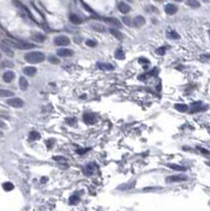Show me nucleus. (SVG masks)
Wrapping results in <instances>:
<instances>
[{
  "instance_id": "1",
  "label": "nucleus",
  "mask_w": 210,
  "mask_h": 211,
  "mask_svg": "<svg viewBox=\"0 0 210 211\" xmlns=\"http://www.w3.org/2000/svg\"><path fill=\"white\" fill-rule=\"evenodd\" d=\"M24 59L30 62V63H33V64H36V63H40L42 62L44 59H45V56L42 52H39V51H35V52H28L24 55Z\"/></svg>"
},
{
  "instance_id": "2",
  "label": "nucleus",
  "mask_w": 210,
  "mask_h": 211,
  "mask_svg": "<svg viewBox=\"0 0 210 211\" xmlns=\"http://www.w3.org/2000/svg\"><path fill=\"white\" fill-rule=\"evenodd\" d=\"M2 42H4L6 45H11V46L19 49V50H30V49L35 47L34 44H30L26 42H18V41H13V40H3Z\"/></svg>"
},
{
  "instance_id": "3",
  "label": "nucleus",
  "mask_w": 210,
  "mask_h": 211,
  "mask_svg": "<svg viewBox=\"0 0 210 211\" xmlns=\"http://www.w3.org/2000/svg\"><path fill=\"white\" fill-rule=\"evenodd\" d=\"M187 176L183 175V174H177V175H170L166 177V183H180V181H186L187 180Z\"/></svg>"
},
{
  "instance_id": "4",
  "label": "nucleus",
  "mask_w": 210,
  "mask_h": 211,
  "mask_svg": "<svg viewBox=\"0 0 210 211\" xmlns=\"http://www.w3.org/2000/svg\"><path fill=\"white\" fill-rule=\"evenodd\" d=\"M70 42H71V41H70V38L66 37V36H64V35H59V36H57V37L54 38V43H55L56 45H61V46H63V45H69Z\"/></svg>"
},
{
  "instance_id": "5",
  "label": "nucleus",
  "mask_w": 210,
  "mask_h": 211,
  "mask_svg": "<svg viewBox=\"0 0 210 211\" xmlns=\"http://www.w3.org/2000/svg\"><path fill=\"white\" fill-rule=\"evenodd\" d=\"M7 104L13 107V108H21L23 107L24 104V101L21 99V98H18V97H15V98H11V99H7Z\"/></svg>"
},
{
  "instance_id": "6",
  "label": "nucleus",
  "mask_w": 210,
  "mask_h": 211,
  "mask_svg": "<svg viewBox=\"0 0 210 211\" xmlns=\"http://www.w3.org/2000/svg\"><path fill=\"white\" fill-rule=\"evenodd\" d=\"M103 21L106 23H108L109 25H112V26H116V27H120L121 26L120 21H118L116 18H113V17H104Z\"/></svg>"
},
{
  "instance_id": "7",
  "label": "nucleus",
  "mask_w": 210,
  "mask_h": 211,
  "mask_svg": "<svg viewBox=\"0 0 210 211\" xmlns=\"http://www.w3.org/2000/svg\"><path fill=\"white\" fill-rule=\"evenodd\" d=\"M73 54H74V52L71 49H59L57 51V55L60 57H70Z\"/></svg>"
},
{
  "instance_id": "8",
  "label": "nucleus",
  "mask_w": 210,
  "mask_h": 211,
  "mask_svg": "<svg viewBox=\"0 0 210 211\" xmlns=\"http://www.w3.org/2000/svg\"><path fill=\"white\" fill-rule=\"evenodd\" d=\"M117 7H118L119 12H120V13H122V14H128V13L130 12V9H131L130 5H129V4H127V3H126V2H123V1L119 2Z\"/></svg>"
},
{
  "instance_id": "9",
  "label": "nucleus",
  "mask_w": 210,
  "mask_h": 211,
  "mask_svg": "<svg viewBox=\"0 0 210 211\" xmlns=\"http://www.w3.org/2000/svg\"><path fill=\"white\" fill-rule=\"evenodd\" d=\"M165 12H166V14H168V15H174V14L177 12V7H176L174 4L168 3V4L165 5Z\"/></svg>"
},
{
  "instance_id": "10",
  "label": "nucleus",
  "mask_w": 210,
  "mask_h": 211,
  "mask_svg": "<svg viewBox=\"0 0 210 211\" xmlns=\"http://www.w3.org/2000/svg\"><path fill=\"white\" fill-rule=\"evenodd\" d=\"M31 39L36 42H43L45 40V35H43L42 33H33Z\"/></svg>"
},
{
  "instance_id": "11",
  "label": "nucleus",
  "mask_w": 210,
  "mask_h": 211,
  "mask_svg": "<svg viewBox=\"0 0 210 211\" xmlns=\"http://www.w3.org/2000/svg\"><path fill=\"white\" fill-rule=\"evenodd\" d=\"M96 169V166L94 162H91L89 165H87L84 168H83V173L85 175H92L94 173V170Z\"/></svg>"
},
{
  "instance_id": "12",
  "label": "nucleus",
  "mask_w": 210,
  "mask_h": 211,
  "mask_svg": "<svg viewBox=\"0 0 210 211\" xmlns=\"http://www.w3.org/2000/svg\"><path fill=\"white\" fill-rule=\"evenodd\" d=\"M83 120H84L85 123L92 124V123H94V122L96 121V118H95V116H94L92 113H85V114L83 115Z\"/></svg>"
},
{
  "instance_id": "13",
  "label": "nucleus",
  "mask_w": 210,
  "mask_h": 211,
  "mask_svg": "<svg viewBox=\"0 0 210 211\" xmlns=\"http://www.w3.org/2000/svg\"><path fill=\"white\" fill-rule=\"evenodd\" d=\"M2 78H3V80H4L5 82H11V81H13V79L15 78V73L12 72V71H7V72H5V73L2 75Z\"/></svg>"
},
{
  "instance_id": "14",
  "label": "nucleus",
  "mask_w": 210,
  "mask_h": 211,
  "mask_svg": "<svg viewBox=\"0 0 210 211\" xmlns=\"http://www.w3.org/2000/svg\"><path fill=\"white\" fill-rule=\"evenodd\" d=\"M203 110V101H195L191 103V112H198Z\"/></svg>"
},
{
  "instance_id": "15",
  "label": "nucleus",
  "mask_w": 210,
  "mask_h": 211,
  "mask_svg": "<svg viewBox=\"0 0 210 211\" xmlns=\"http://www.w3.org/2000/svg\"><path fill=\"white\" fill-rule=\"evenodd\" d=\"M96 66L100 70H104V71H111L114 69V66L110 63H103V62H97L96 63Z\"/></svg>"
},
{
  "instance_id": "16",
  "label": "nucleus",
  "mask_w": 210,
  "mask_h": 211,
  "mask_svg": "<svg viewBox=\"0 0 210 211\" xmlns=\"http://www.w3.org/2000/svg\"><path fill=\"white\" fill-rule=\"evenodd\" d=\"M22 71L27 76H34L36 74V72H37V69L34 68V66H25V68H23Z\"/></svg>"
},
{
  "instance_id": "17",
  "label": "nucleus",
  "mask_w": 210,
  "mask_h": 211,
  "mask_svg": "<svg viewBox=\"0 0 210 211\" xmlns=\"http://www.w3.org/2000/svg\"><path fill=\"white\" fill-rule=\"evenodd\" d=\"M133 23H134L135 26H141L142 24L146 23V20H145V18H144L142 16L138 15V16H136V17L133 19Z\"/></svg>"
},
{
  "instance_id": "18",
  "label": "nucleus",
  "mask_w": 210,
  "mask_h": 211,
  "mask_svg": "<svg viewBox=\"0 0 210 211\" xmlns=\"http://www.w3.org/2000/svg\"><path fill=\"white\" fill-rule=\"evenodd\" d=\"M19 87H20V89H21L22 91H24V90L27 89L28 82H27V80H26L25 77H20V78H19Z\"/></svg>"
},
{
  "instance_id": "19",
  "label": "nucleus",
  "mask_w": 210,
  "mask_h": 211,
  "mask_svg": "<svg viewBox=\"0 0 210 211\" xmlns=\"http://www.w3.org/2000/svg\"><path fill=\"white\" fill-rule=\"evenodd\" d=\"M69 18H70V21L72 22V23H74V24H79V23H81V18L79 17V16H77V15H75V14H71L70 16H69Z\"/></svg>"
},
{
  "instance_id": "20",
  "label": "nucleus",
  "mask_w": 210,
  "mask_h": 211,
  "mask_svg": "<svg viewBox=\"0 0 210 211\" xmlns=\"http://www.w3.org/2000/svg\"><path fill=\"white\" fill-rule=\"evenodd\" d=\"M114 56H115L116 59H119V60H122V59H125V57H126L125 52H123L121 49H117V50L115 51V53H114Z\"/></svg>"
},
{
  "instance_id": "21",
  "label": "nucleus",
  "mask_w": 210,
  "mask_h": 211,
  "mask_svg": "<svg viewBox=\"0 0 210 211\" xmlns=\"http://www.w3.org/2000/svg\"><path fill=\"white\" fill-rule=\"evenodd\" d=\"M174 108L178 111V112H187L188 111V106L185 104V103H176L174 104Z\"/></svg>"
},
{
  "instance_id": "22",
  "label": "nucleus",
  "mask_w": 210,
  "mask_h": 211,
  "mask_svg": "<svg viewBox=\"0 0 210 211\" xmlns=\"http://www.w3.org/2000/svg\"><path fill=\"white\" fill-rule=\"evenodd\" d=\"M169 168H171V169H173V170H176V171H180V172H184V171H186L187 169L185 168V167H183V166H179V165H175V164H168L167 165Z\"/></svg>"
},
{
  "instance_id": "23",
  "label": "nucleus",
  "mask_w": 210,
  "mask_h": 211,
  "mask_svg": "<svg viewBox=\"0 0 210 211\" xmlns=\"http://www.w3.org/2000/svg\"><path fill=\"white\" fill-rule=\"evenodd\" d=\"M187 4L192 8H197L201 6V3L197 0H187Z\"/></svg>"
},
{
  "instance_id": "24",
  "label": "nucleus",
  "mask_w": 210,
  "mask_h": 211,
  "mask_svg": "<svg viewBox=\"0 0 210 211\" xmlns=\"http://www.w3.org/2000/svg\"><path fill=\"white\" fill-rule=\"evenodd\" d=\"M91 27H92L93 30L97 31V32H106V28H104L101 24H99V23H92V24H91Z\"/></svg>"
},
{
  "instance_id": "25",
  "label": "nucleus",
  "mask_w": 210,
  "mask_h": 211,
  "mask_svg": "<svg viewBox=\"0 0 210 211\" xmlns=\"http://www.w3.org/2000/svg\"><path fill=\"white\" fill-rule=\"evenodd\" d=\"M122 22L128 25V26H134V23H133V19L131 17H128V16H125L122 18Z\"/></svg>"
},
{
  "instance_id": "26",
  "label": "nucleus",
  "mask_w": 210,
  "mask_h": 211,
  "mask_svg": "<svg viewBox=\"0 0 210 211\" xmlns=\"http://www.w3.org/2000/svg\"><path fill=\"white\" fill-rule=\"evenodd\" d=\"M110 31V33L114 36V37H116V38H118V39H122V34L119 32V31H117V30H115V28H110L109 30Z\"/></svg>"
},
{
  "instance_id": "27",
  "label": "nucleus",
  "mask_w": 210,
  "mask_h": 211,
  "mask_svg": "<svg viewBox=\"0 0 210 211\" xmlns=\"http://www.w3.org/2000/svg\"><path fill=\"white\" fill-rule=\"evenodd\" d=\"M79 197L77 195H72L70 198H69V204L70 205H77L79 203Z\"/></svg>"
},
{
  "instance_id": "28",
  "label": "nucleus",
  "mask_w": 210,
  "mask_h": 211,
  "mask_svg": "<svg viewBox=\"0 0 210 211\" xmlns=\"http://www.w3.org/2000/svg\"><path fill=\"white\" fill-rule=\"evenodd\" d=\"M30 139L32 140H38V139H40V134L38 133V132H36V131H33V132H31L30 133Z\"/></svg>"
},
{
  "instance_id": "29",
  "label": "nucleus",
  "mask_w": 210,
  "mask_h": 211,
  "mask_svg": "<svg viewBox=\"0 0 210 211\" xmlns=\"http://www.w3.org/2000/svg\"><path fill=\"white\" fill-rule=\"evenodd\" d=\"M167 36H168L169 38H171V39H178V38H179V35H178L176 32H174V31L168 32V33H167Z\"/></svg>"
},
{
  "instance_id": "30",
  "label": "nucleus",
  "mask_w": 210,
  "mask_h": 211,
  "mask_svg": "<svg viewBox=\"0 0 210 211\" xmlns=\"http://www.w3.org/2000/svg\"><path fill=\"white\" fill-rule=\"evenodd\" d=\"M2 187H3V189H4L5 191H12V190L14 189V185H13L12 183H4V184L2 185Z\"/></svg>"
},
{
  "instance_id": "31",
  "label": "nucleus",
  "mask_w": 210,
  "mask_h": 211,
  "mask_svg": "<svg viewBox=\"0 0 210 211\" xmlns=\"http://www.w3.org/2000/svg\"><path fill=\"white\" fill-rule=\"evenodd\" d=\"M2 50L4 51V53L6 54V55H8V56H14V53L12 52V50L11 49H8V47H5V44L4 43H2Z\"/></svg>"
},
{
  "instance_id": "32",
  "label": "nucleus",
  "mask_w": 210,
  "mask_h": 211,
  "mask_svg": "<svg viewBox=\"0 0 210 211\" xmlns=\"http://www.w3.org/2000/svg\"><path fill=\"white\" fill-rule=\"evenodd\" d=\"M14 93L12 91H6V90H1V96L2 97H9V96H13Z\"/></svg>"
},
{
  "instance_id": "33",
  "label": "nucleus",
  "mask_w": 210,
  "mask_h": 211,
  "mask_svg": "<svg viewBox=\"0 0 210 211\" xmlns=\"http://www.w3.org/2000/svg\"><path fill=\"white\" fill-rule=\"evenodd\" d=\"M65 121H66V123H69V124H71V126H73V124H75L76 123V118L75 117H69V118H66L65 119Z\"/></svg>"
},
{
  "instance_id": "34",
  "label": "nucleus",
  "mask_w": 210,
  "mask_h": 211,
  "mask_svg": "<svg viewBox=\"0 0 210 211\" xmlns=\"http://www.w3.org/2000/svg\"><path fill=\"white\" fill-rule=\"evenodd\" d=\"M165 53H166V47L165 46H161V47L156 50V54H158V55H165Z\"/></svg>"
},
{
  "instance_id": "35",
  "label": "nucleus",
  "mask_w": 210,
  "mask_h": 211,
  "mask_svg": "<svg viewBox=\"0 0 210 211\" xmlns=\"http://www.w3.org/2000/svg\"><path fill=\"white\" fill-rule=\"evenodd\" d=\"M49 61H50L51 63H54V64L59 63V60H58L56 57H54V56H50V57H49Z\"/></svg>"
},
{
  "instance_id": "36",
  "label": "nucleus",
  "mask_w": 210,
  "mask_h": 211,
  "mask_svg": "<svg viewBox=\"0 0 210 211\" xmlns=\"http://www.w3.org/2000/svg\"><path fill=\"white\" fill-rule=\"evenodd\" d=\"M197 149H198L201 152H203V154H205V155H209V154H210V152H209L208 150H206V149H204V148H202V147H197Z\"/></svg>"
},
{
  "instance_id": "37",
  "label": "nucleus",
  "mask_w": 210,
  "mask_h": 211,
  "mask_svg": "<svg viewBox=\"0 0 210 211\" xmlns=\"http://www.w3.org/2000/svg\"><path fill=\"white\" fill-rule=\"evenodd\" d=\"M85 43H87L88 46H95V45H96V42L93 41V40H87Z\"/></svg>"
},
{
  "instance_id": "38",
  "label": "nucleus",
  "mask_w": 210,
  "mask_h": 211,
  "mask_svg": "<svg viewBox=\"0 0 210 211\" xmlns=\"http://www.w3.org/2000/svg\"><path fill=\"white\" fill-rule=\"evenodd\" d=\"M90 149L88 148V149H78L77 150V153H79V154H84V152H87V151H89Z\"/></svg>"
},
{
  "instance_id": "39",
  "label": "nucleus",
  "mask_w": 210,
  "mask_h": 211,
  "mask_svg": "<svg viewBox=\"0 0 210 211\" xmlns=\"http://www.w3.org/2000/svg\"><path fill=\"white\" fill-rule=\"evenodd\" d=\"M54 159H55V160H64V161H66V159H65L64 157H61V156H58V157H54Z\"/></svg>"
},
{
  "instance_id": "40",
  "label": "nucleus",
  "mask_w": 210,
  "mask_h": 211,
  "mask_svg": "<svg viewBox=\"0 0 210 211\" xmlns=\"http://www.w3.org/2000/svg\"><path fill=\"white\" fill-rule=\"evenodd\" d=\"M46 181V177H43V179H42V183H45Z\"/></svg>"
},
{
  "instance_id": "41",
  "label": "nucleus",
  "mask_w": 210,
  "mask_h": 211,
  "mask_svg": "<svg viewBox=\"0 0 210 211\" xmlns=\"http://www.w3.org/2000/svg\"><path fill=\"white\" fill-rule=\"evenodd\" d=\"M154 1H157V2H161V1H164V0H154Z\"/></svg>"
},
{
  "instance_id": "42",
  "label": "nucleus",
  "mask_w": 210,
  "mask_h": 211,
  "mask_svg": "<svg viewBox=\"0 0 210 211\" xmlns=\"http://www.w3.org/2000/svg\"><path fill=\"white\" fill-rule=\"evenodd\" d=\"M174 1H176V2H182L183 0H174Z\"/></svg>"
},
{
  "instance_id": "43",
  "label": "nucleus",
  "mask_w": 210,
  "mask_h": 211,
  "mask_svg": "<svg viewBox=\"0 0 210 211\" xmlns=\"http://www.w3.org/2000/svg\"><path fill=\"white\" fill-rule=\"evenodd\" d=\"M203 1H204V2H208V0H203Z\"/></svg>"
},
{
  "instance_id": "44",
  "label": "nucleus",
  "mask_w": 210,
  "mask_h": 211,
  "mask_svg": "<svg viewBox=\"0 0 210 211\" xmlns=\"http://www.w3.org/2000/svg\"><path fill=\"white\" fill-rule=\"evenodd\" d=\"M209 35H210V32H209Z\"/></svg>"
}]
</instances>
